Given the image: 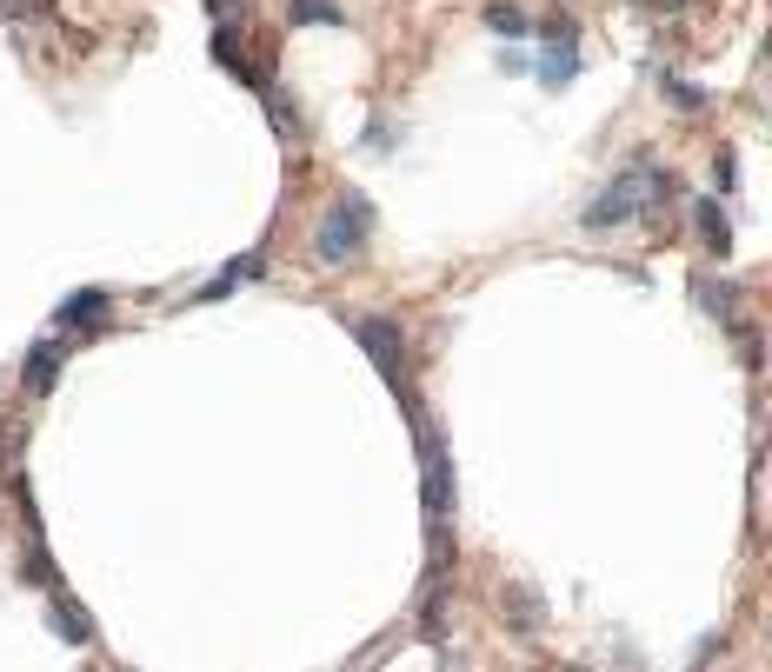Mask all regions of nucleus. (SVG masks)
<instances>
[{"mask_svg": "<svg viewBox=\"0 0 772 672\" xmlns=\"http://www.w3.org/2000/svg\"><path fill=\"white\" fill-rule=\"evenodd\" d=\"M20 573H27V586H40V593H60V566L47 560V546H40V540H27V566H20Z\"/></svg>", "mask_w": 772, "mask_h": 672, "instance_id": "9b49d317", "label": "nucleus"}, {"mask_svg": "<svg viewBox=\"0 0 772 672\" xmlns=\"http://www.w3.org/2000/svg\"><path fill=\"white\" fill-rule=\"evenodd\" d=\"M666 93H673L680 113H700V107H706V87H693V80H673V73H666Z\"/></svg>", "mask_w": 772, "mask_h": 672, "instance_id": "2eb2a0df", "label": "nucleus"}, {"mask_svg": "<svg viewBox=\"0 0 772 672\" xmlns=\"http://www.w3.org/2000/svg\"><path fill=\"white\" fill-rule=\"evenodd\" d=\"M693 293H700V307H713L720 320H733V307H740V287H726V280H713V273H700Z\"/></svg>", "mask_w": 772, "mask_h": 672, "instance_id": "9d476101", "label": "nucleus"}, {"mask_svg": "<svg viewBox=\"0 0 772 672\" xmlns=\"http://www.w3.org/2000/svg\"><path fill=\"white\" fill-rule=\"evenodd\" d=\"M487 27H493V33H527L533 20H527L520 7H507V0H493V7H487Z\"/></svg>", "mask_w": 772, "mask_h": 672, "instance_id": "ddd939ff", "label": "nucleus"}, {"mask_svg": "<svg viewBox=\"0 0 772 672\" xmlns=\"http://www.w3.org/2000/svg\"><path fill=\"white\" fill-rule=\"evenodd\" d=\"M693 220H700V240H706V253H713V260H726V253H733V227H726V207H720V200H693Z\"/></svg>", "mask_w": 772, "mask_h": 672, "instance_id": "1a4fd4ad", "label": "nucleus"}, {"mask_svg": "<svg viewBox=\"0 0 772 672\" xmlns=\"http://www.w3.org/2000/svg\"><path fill=\"white\" fill-rule=\"evenodd\" d=\"M367 240H373V207H367V193H340V200L327 207L320 233H313V253H320V267H347V260L367 253Z\"/></svg>", "mask_w": 772, "mask_h": 672, "instance_id": "7ed1b4c3", "label": "nucleus"}, {"mask_svg": "<svg viewBox=\"0 0 772 672\" xmlns=\"http://www.w3.org/2000/svg\"><path fill=\"white\" fill-rule=\"evenodd\" d=\"M107 307H113V300H107L100 287H87V293H67L53 320H60L67 333H100V327H107Z\"/></svg>", "mask_w": 772, "mask_h": 672, "instance_id": "423d86ee", "label": "nucleus"}, {"mask_svg": "<svg viewBox=\"0 0 772 672\" xmlns=\"http://www.w3.org/2000/svg\"><path fill=\"white\" fill-rule=\"evenodd\" d=\"M287 13H293V27H340V20H347L340 0H293Z\"/></svg>", "mask_w": 772, "mask_h": 672, "instance_id": "f8f14e48", "label": "nucleus"}, {"mask_svg": "<svg viewBox=\"0 0 772 672\" xmlns=\"http://www.w3.org/2000/svg\"><path fill=\"white\" fill-rule=\"evenodd\" d=\"M673 193V173L660 167V160H633L613 187H600V200L586 207V227L600 233V227H626V220H640L646 207H660Z\"/></svg>", "mask_w": 772, "mask_h": 672, "instance_id": "f03ea898", "label": "nucleus"}, {"mask_svg": "<svg viewBox=\"0 0 772 672\" xmlns=\"http://www.w3.org/2000/svg\"><path fill=\"white\" fill-rule=\"evenodd\" d=\"M0 13H13V20H20V13H27V20H47L53 0H0Z\"/></svg>", "mask_w": 772, "mask_h": 672, "instance_id": "f3484780", "label": "nucleus"}, {"mask_svg": "<svg viewBox=\"0 0 772 672\" xmlns=\"http://www.w3.org/2000/svg\"><path fill=\"white\" fill-rule=\"evenodd\" d=\"M413 407V440H420V506H427V540H433V573H447V513H453V460L440 427L427 420V407L407 393Z\"/></svg>", "mask_w": 772, "mask_h": 672, "instance_id": "f257e3e1", "label": "nucleus"}, {"mask_svg": "<svg viewBox=\"0 0 772 672\" xmlns=\"http://www.w3.org/2000/svg\"><path fill=\"white\" fill-rule=\"evenodd\" d=\"M500 613H507V633H513V640H540V633H547V606H540L533 586H507V593H500Z\"/></svg>", "mask_w": 772, "mask_h": 672, "instance_id": "39448f33", "label": "nucleus"}, {"mask_svg": "<svg viewBox=\"0 0 772 672\" xmlns=\"http://www.w3.org/2000/svg\"><path fill=\"white\" fill-rule=\"evenodd\" d=\"M573 73H580V60H573V53H547V60H540V80H547V87H567Z\"/></svg>", "mask_w": 772, "mask_h": 672, "instance_id": "4468645a", "label": "nucleus"}, {"mask_svg": "<svg viewBox=\"0 0 772 672\" xmlns=\"http://www.w3.org/2000/svg\"><path fill=\"white\" fill-rule=\"evenodd\" d=\"M640 7H666V13H680V7H686V0H640Z\"/></svg>", "mask_w": 772, "mask_h": 672, "instance_id": "6ab92c4d", "label": "nucleus"}, {"mask_svg": "<svg viewBox=\"0 0 772 672\" xmlns=\"http://www.w3.org/2000/svg\"><path fill=\"white\" fill-rule=\"evenodd\" d=\"M60 360H67V347H60V340H40V347H27L20 387H27V393H47V387L60 380Z\"/></svg>", "mask_w": 772, "mask_h": 672, "instance_id": "6e6552de", "label": "nucleus"}, {"mask_svg": "<svg viewBox=\"0 0 772 672\" xmlns=\"http://www.w3.org/2000/svg\"><path fill=\"white\" fill-rule=\"evenodd\" d=\"M547 33H553V40H560V47H573V40H580V20H573V13H560V7H553V13H547Z\"/></svg>", "mask_w": 772, "mask_h": 672, "instance_id": "dca6fc26", "label": "nucleus"}, {"mask_svg": "<svg viewBox=\"0 0 772 672\" xmlns=\"http://www.w3.org/2000/svg\"><path fill=\"white\" fill-rule=\"evenodd\" d=\"M353 340L367 347V360L380 367V380H387L393 393H407V333H400V320L360 313V320H353Z\"/></svg>", "mask_w": 772, "mask_h": 672, "instance_id": "20e7f679", "label": "nucleus"}, {"mask_svg": "<svg viewBox=\"0 0 772 672\" xmlns=\"http://www.w3.org/2000/svg\"><path fill=\"white\" fill-rule=\"evenodd\" d=\"M47 620H53V633H60L67 646H93V613L73 606L67 593H47Z\"/></svg>", "mask_w": 772, "mask_h": 672, "instance_id": "0eeeda50", "label": "nucleus"}, {"mask_svg": "<svg viewBox=\"0 0 772 672\" xmlns=\"http://www.w3.org/2000/svg\"><path fill=\"white\" fill-rule=\"evenodd\" d=\"M733 173H740V167H733V153H720V160H713V180H720V193L733 187Z\"/></svg>", "mask_w": 772, "mask_h": 672, "instance_id": "a211bd4d", "label": "nucleus"}]
</instances>
